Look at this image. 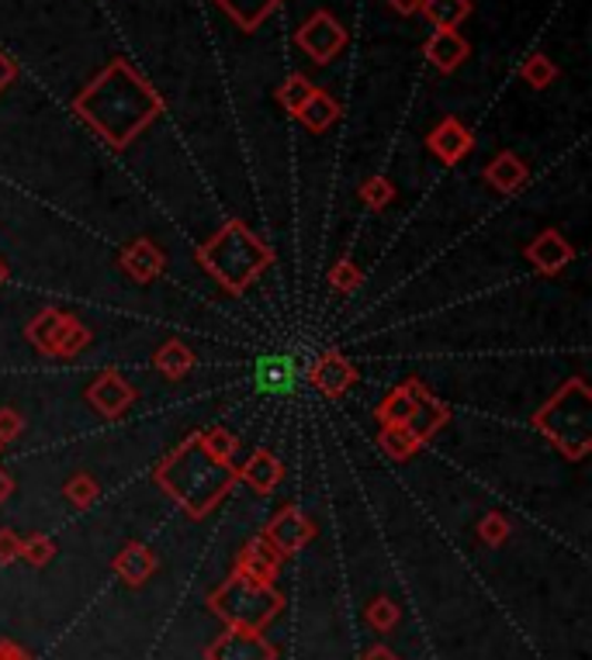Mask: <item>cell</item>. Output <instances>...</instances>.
<instances>
[{
  "mask_svg": "<svg viewBox=\"0 0 592 660\" xmlns=\"http://www.w3.org/2000/svg\"><path fill=\"white\" fill-rule=\"evenodd\" d=\"M430 146H433V153H440L447 163H455V159H461V156L471 149V135H468V128H465L461 122L447 118V122H440L437 132L430 135Z\"/></svg>",
  "mask_w": 592,
  "mask_h": 660,
  "instance_id": "cell-6",
  "label": "cell"
},
{
  "mask_svg": "<svg viewBox=\"0 0 592 660\" xmlns=\"http://www.w3.org/2000/svg\"><path fill=\"white\" fill-rule=\"evenodd\" d=\"M558 76V66L548 60V55H530V60L523 63V80L527 83H533V87H548V83Z\"/></svg>",
  "mask_w": 592,
  "mask_h": 660,
  "instance_id": "cell-14",
  "label": "cell"
},
{
  "mask_svg": "<svg viewBox=\"0 0 592 660\" xmlns=\"http://www.w3.org/2000/svg\"><path fill=\"white\" fill-rule=\"evenodd\" d=\"M14 76H18V66H14V63L8 60L4 52H0V91H4V87H8V83H11Z\"/></svg>",
  "mask_w": 592,
  "mask_h": 660,
  "instance_id": "cell-19",
  "label": "cell"
},
{
  "mask_svg": "<svg viewBox=\"0 0 592 660\" xmlns=\"http://www.w3.org/2000/svg\"><path fill=\"white\" fill-rule=\"evenodd\" d=\"M422 11L437 28H458L471 14V0H422Z\"/></svg>",
  "mask_w": 592,
  "mask_h": 660,
  "instance_id": "cell-10",
  "label": "cell"
},
{
  "mask_svg": "<svg viewBox=\"0 0 592 660\" xmlns=\"http://www.w3.org/2000/svg\"><path fill=\"white\" fill-rule=\"evenodd\" d=\"M482 536H486V539H492V543H499V539L506 536V526H502L499 519H489V523L482 526Z\"/></svg>",
  "mask_w": 592,
  "mask_h": 660,
  "instance_id": "cell-23",
  "label": "cell"
},
{
  "mask_svg": "<svg viewBox=\"0 0 592 660\" xmlns=\"http://www.w3.org/2000/svg\"><path fill=\"white\" fill-rule=\"evenodd\" d=\"M364 660H399V657H395L391 650H385V647H375L368 657H364Z\"/></svg>",
  "mask_w": 592,
  "mask_h": 660,
  "instance_id": "cell-26",
  "label": "cell"
},
{
  "mask_svg": "<svg viewBox=\"0 0 592 660\" xmlns=\"http://www.w3.org/2000/svg\"><path fill=\"white\" fill-rule=\"evenodd\" d=\"M257 384L267 394H285L295 388V363L288 357H267L257 363Z\"/></svg>",
  "mask_w": 592,
  "mask_h": 660,
  "instance_id": "cell-7",
  "label": "cell"
},
{
  "mask_svg": "<svg viewBox=\"0 0 592 660\" xmlns=\"http://www.w3.org/2000/svg\"><path fill=\"white\" fill-rule=\"evenodd\" d=\"M119 574H122V578L129 581V585H143L146 578H150V574H153V557L143 550V547H129L122 557H119Z\"/></svg>",
  "mask_w": 592,
  "mask_h": 660,
  "instance_id": "cell-12",
  "label": "cell"
},
{
  "mask_svg": "<svg viewBox=\"0 0 592 660\" xmlns=\"http://www.w3.org/2000/svg\"><path fill=\"white\" fill-rule=\"evenodd\" d=\"M271 533H274V539H277V547L285 550V554H292V550L302 547V543H305L308 536H313V526H305L295 512H285V515H280V519L274 523Z\"/></svg>",
  "mask_w": 592,
  "mask_h": 660,
  "instance_id": "cell-11",
  "label": "cell"
},
{
  "mask_svg": "<svg viewBox=\"0 0 592 660\" xmlns=\"http://www.w3.org/2000/svg\"><path fill=\"white\" fill-rule=\"evenodd\" d=\"M368 619H371V626H378V629H391L395 622H399V609H395L388 598H378L375 606L368 609Z\"/></svg>",
  "mask_w": 592,
  "mask_h": 660,
  "instance_id": "cell-17",
  "label": "cell"
},
{
  "mask_svg": "<svg viewBox=\"0 0 592 660\" xmlns=\"http://www.w3.org/2000/svg\"><path fill=\"white\" fill-rule=\"evenodd\" d=\"M76 111L98 132H104L108 142L122 146L135 128H143L160 111V97L125 63H111L91 87L76 97Z\"/></svg>",
  "mask_w": 592,
  "mask_h": 660,
  "instance_id": "cell-1",
  "label": "cell"
},
{
  "mask_svg": "<svg viewBox=\"0 0 592 660\" xmlns=\"http://www.w3.org/2000/svg\"><path fill=\"white\" fill-rule=\"evenodd\" d=\"M295 114H298V118H302L308 128H313V132H323V128H329V125L336 122V114H340V107H336V101H333L329 94L313 91Z\"/></svg>",
  "mask_w": 592,
  "mask_h": 660,
  "instance_id": "cell-9",
  "label": "cell"
},
{
  "mask_svg": "<svg viewBox=\"0 0 592 660\" xmlns=\"http://www.w3.org/2000/svg\"><path fill=\"white\" fill-rule=\"evenodd\" d=\"M298 45H302V52L308 55V60L329 63V60H336V52L347 45V32L329 11H316L298 28Z\"/></svg>",
  "mask_w": 592,
  "mask_h": 660,
  "instance_id": "cell-3",
  "label": "cell"
},
{
  "mask_svg": "<svg viewBox=\"0 0 592 660\" xmlns=\"http://www.w3.org/2000/svg\"><path fill=\"white\" fill-rule=\"evenodd\" d=\"M489 177L506 190V187H517L520 181H523V166L513 159V156H502L492 169H489Z\"/></svg>",
  "mask_w": 592,
  "mask_h": 660,
  "instance_id": "cell-15",
  "label": "cell"
},
{
  "mask_svg": "<svg viewBox=\"0 0 592 660\" xmlns=\"http://www.w3.org/2000/svg\"><path fill=\"white\" fill-rule=\"evenodd\" d=\"M364 194H368V200H375V205H385V200H388V184L375 181V184L364 187Z\"/></svg>",
  "mask_w": 592,
  "mask_h": 660,
  "instance_id": "cell-21",
  "label": "cell"
},
{
  "mask_svg": "<svg viewBox=\"0 0 592 660\" xmlns=\"http://www.w3.org/2000/svg\"><path fill=\"white\" fill-rule=\"evenodd\" d=\"M391 11H399V14H416L422 11V0H388Z\"/></svg>",
  "mask_w": 592,
  "mask_h": 660,
  "instance_id": "cell-22",
  "label": "cell"
},
{
  "mask_svg": "<svg viewBox=\"0 0 592 660\" xmlns=\"http://www.w3.org/2000/svg\"><path fill=\"white\" fill-rule=\"evenodd\" d=\"M246 477H249L253 484H257V487H264V492H267V487L277 481V467L267 461V456H253L249 467H246Z\"/></svg>",
  "mask_w": 592,
  "mask_h": 660,
  "instance_id": "cell-16",
  "label": "cell"
},
{
  "mask_svg": "<svg viewBox=\"0 0 592 660\" xmlns=\"http://www.w3.org/2000/svg\"><path fill=\"white\" fill-rule=\"evenodd\" d=\"M422 52H427V60L437 70L450 73V70H458L468 60V42L455 32V28H437L433 39L427 42V49H422Z\"/></svg>",
  "mask_w": 592,
  "mask_h": 660,
  "instance_id": "cell-5",
  "label": "cell"
},
{
  "mask_svg": "<svg viewBox=\"0 0 592 660\" xmlns=\"http://www.w3.org/2000/svg\"><path fill=\"white\" fill-rule=\"evenodd\" d=\"M24 554H28V560H35V564H39V560H49V543H45V539L28 543V550H24Z\"/></svg>",
  "mask_w": 592,
  "mask_h": 660,
  "instance_id": "cell-20",
  "label": "cell"
},
{
  "mask_svg": "<svg viewBox=\"0 0 592 660\" xmlns=\"http://www.w3.org/2000/svg\"><path fill=\"white\" fill-rule=\"evenodd\" d=\"M212 606H215L218 616H225L236 629H261L277 609V595L267 585H261V581L236 578V581H229L225 588L215 591Z\"/></svg>",
  "mask_w": 592,
  "mask_h": 660,
  "instance_id": "cell-2",
  "label": "cell"
},
{
  "mask_svg": "<svg viewBox=\"0 0 592 660\" xmlns=\"http://www.w3.org/2000/svg\"><path fill=\"white\" fill-rule=\"evenodd\" d=\"M21 547H18V539H11L8 533L4 536H0V560H8V557H14Z\"/></svg>",
  "mask_w": 592,
  "mask_h": 660,
  "instance_id": "cell-24",
  "label": "cell"
},
{
  "mask_svg": "<svg viewBox=\"0 0 592 660\" xmlns=\"http://www.w3.org/2000/svg\"><path fill=\"white\" fill-rule=\"evenodd\" d=\"M313 91H316V87H313V83H308L305 76H288V80L277 87V101L285 104L288 111H298V107L305 104V97L313 94Z\"/></svg>",
  "mask_w": 592,
  "mask_h": 660,
  "instance_id": "cell-13",
  "label": "cell"
},
{
  "mask_svg": "<svg viewBox=\"0 0 592 660\" xmlns=\"http://www.w3.org/2000/svg\"><path fill=\"white\" fill-rule=\"evenodd\" d=\"M8 487H11V484H8V477H0V498L8 495Z\"/></svg>",
  "mask_w": 592,
  "mask_h": 660,
  "instance_id": "cell-27",
  "label": "cell"
},
{
  "mask_svg": "<svg viewBox=\"0 0 592 660\" xmlns=\"http://www.w3.org/2000/svg\"><path fill=\"white\" fill-rule=\"evenodd\" d=\"M191 367V357H187V350H181V347H171L163 353V370L166 374H184V370Z\"/></svg>",
  "mask_w": 592,
  "mask_h": 660,
  "instance_id": "cell-18",
  "label": "cell"
},
{
  "mask_svg": "<svg viewBox=\"0 0 592 660\" xmlns=\"http://www.w3.org/2000/svg\"><path fill=\"white\" fill-rule=\"evenodd\" d=\"M215 4L229 14L243 28V32H253V28H257L271 14L280 0H215Z\"/></svg>",
  "mask_w": 592,
  "mask_h": 660,
  "instance_id": "cell-8",
  "label": "cell"
},
{
  "mask_svg": "<svg viewBox=\"0 0 592 660\" xmlns=\"http://www.w3.org/2000/svg\"><path fill=\"white\" fill-rule=\"evenodd\" d=\"M212 660H274V650L253 633V629H233V633H225L212 650Z\"/></svg>",
  "mask_w": 592,
  "mask_h": 660,
  "instance_id": "cell-4",
  "label": "cell"
},
{
  "mask_svg": "<svg viewBox=\"0 0 592 660\" xmlns=\"http://www.w3.org/2000/svg\"><path fill=\"white\" fill-rule=\"evenodd\" d=\"M0 660H28L18 647H11V643H0Z\"/></svg>",
  "mask_w": 592,
  "mask_h": 660,
  "instance_id": "cell-25",
  "label": "cell"
}]
</instances>
